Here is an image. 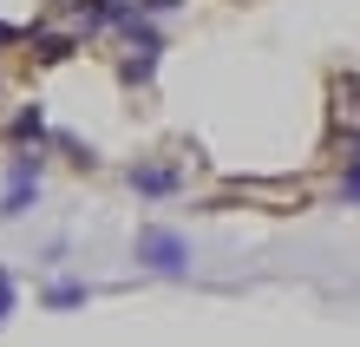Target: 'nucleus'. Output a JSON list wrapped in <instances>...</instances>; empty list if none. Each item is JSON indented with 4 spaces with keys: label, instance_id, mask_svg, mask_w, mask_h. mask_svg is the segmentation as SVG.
I'll return each mask as SVG.
<instances>
[{
    "label": "nucleus",
    "instance_id": "6e6552de",
    "mask_svg": "<svg viewBox=\"0 0 360 347\" xmlns=\"http://www.w3.org/2000/svg\"><path fill=\"white\" fill-rule=\"evenodd\" d=\"M13 301H20V282H13V269H0V321L13 315Z\"/></svg>",
    "mask_w": 360,
    "mask_h": 347
},
{
    "label": "nucleus",
    "instance_id": "39448f33",
    "mask_svg": "<svg viewBox=\"0 0 360 347\" xmlns=\"http://www.w3.org/2000/svg\"><path fill=\"white\" fill-rule=\"evenodd\" d=\"M13 144H33V151L46 144V105H27V112L13 118Z\"/></svg>",
    "mask_w": 360,
    "mask_h": 347
},
{
    "label": "nucleus",
    "instance_id": "7ed1b4c3",
    "mask_svg": "<svg viewBox=\"0 0 360 347\" xmlns=\"http://www.w3.org/2000/svg\"><path fill=\"white\" fill-rule=\"evenodd\" d=\"M124 184H131L138 190V197H177V190H184V170L177 164H164V158H138L131 170H124Z\"/></svg>",
    "mask_w": 360,
    "mask_h": 347
},
{
    "label": "nucleus",
    "instance_id": "1a4fd4ad",
    "mask_svg": "<svg viewBox=\"0 0 360 347\" xmlns=\"http://www.w3.org/2000/svg\"><path fill=\"white\" fill-rule=\"evenodd\" d=\"M341 197L360 203V158H347V177H341Z\"/></svg>",
    "mask_w": 360,
    "mask_h": 347
},
{
    "label": "nucleus",
    "instance_id": "f257e3e1",
    "mask_svg": "<svg viewBox=\"0 0 360 347\" xmlns=\"http://www.w3.org/2000/svg\"><path fill=\"white\" fill-rule=\"evenodd\" d=\"M131 255H138V269H151L164 282H184L190 275V236L171 229V223H144L131 236Z\"/></svg>",
    "mask_w": 360,
    "mask_h": 347
},
{
    "label": "nucleus",
    "instance_id": "0eeeda50",
    "mask_svg": "<svg viewBox=\"0 0 360 347\" xmlns=\"http://www.w3.org/2000/svg\"><path fill=\"white\" fill-rule=\"evenodd\" d=\"M138 13L144 20H171V13H184V0H138Z\"/></svg>",
    "mask_w": 360,
    "mask_h": 347
},
{
    "label": "nucleus",
    "instance_id": "f03ea898",
    "mask_svg": "<svg viewBox=\"0 0 360 347\" xmlns=\"http://www.w3.org/2000/svg\"><path fill=\"white\" fill-rule=\"evenodd\" d=\"M39 170H46V158H39L33 144H20L7 158V190H0V223H20L33 203H39Z\"/></svg>",
    "mask_w": 360,
    "mask_h": 347
},
{
    "label": "nucleus",
    "instance_id": "20e7f679",
    "mask_svg": "<svg viewBox=\"0 0 360 347\" xmlns=\"http://www.w3.org/2000/svg\"><path fill=\"white\" fill-rule=\"evenodd\" d=\"M39 301H46V308H86L92 289H86V282H46V289H39Z\"/></svg>",
    "mask_w": 360,
    "mask_h": 347
},
{
    "label": "nucleus",
    "instance_id": "423d86ee",
    "mask_svg": "<svg viewBox=\"0 0 360 347\" xmlns=\"http://www.w3.org/2000/svg\"><path fill=\"white\" fill-rule=\"evenodd\" d=\"M72 46H79L72 33H33V59H39V66H59Z\"/></svg>",
    "mask_w": 360,
    "mask_h": 347
}]
</instances>
